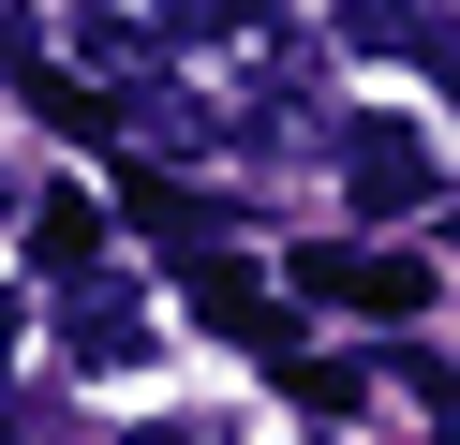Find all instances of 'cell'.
Masks as SVG:
<instances>
[{"mask_svg":"<svg viewBox=\"0 0 460 445\" xmlns=\"http://www.w3.org/2000/svg\"><path fill=\"white\" fill-rule=\"evenodd\" d=\"M90 253H104L90 193H45V208H31V267H45V282H90Z\"/></svg>","mask_w":460,"mask_h":445,"instance_id":"52a82bcc","label":"cell"},{"mask_svg":"<svg viewBox=\"0 0 460 445\" xmlns=\"http://www.w3.org/2000/svg\"><path fill=\"white\" fill-rule=\"evenodd\" d=\"M446 104H460V45H446Z\"/></svg>","mask_w":460,"mask_h":445,"instance_id":"8fae6325","label":"cell"},{"mask_svg":"<svg viewBox=\"0 0 460 445\" xmlns=\"http://www.w3.org/2000/svg\"><path fill=\"white\" fill-rule=\"evenodd\" d=\"M134 445H223V431H134Z\"/></svg>","mask_w":460,"mask_h":445,"instance_id":"30bf717a","label":"cell"},{"mask_svg":"<svg viewBox=\"0 0 460 445\" xmlns=\"http://www.w3.org/2000/svg\"><path fill=\"white\" fill-rule=\"evenodd\" d=\"M193 312H208V326H238V342H268V356H282V312H268V282H252L238 253H193Z\"/></svg>","mask_w":460,"mask_h":445,"instance_id":"8992f818","label":"cell"},{"mask_svg":"<svg viewBox=\"0 0 460 445\" xmlns=\"http://www.w3.org/2000/svg\"><path fill=\"white\" fill-rule=\"evenodd\" d=\"M75 45H90L104 75H164V59L193 45V0H75Z\"/></svg>","mask_w":460,"mask_h":445,"instance_id":"3957f363","label":"cell"},{"mask_svg":"<svg viewBox=\"0 0 460 445\" xmlns=\"http://www.w3.org/2000/svg\"><path fill=\"white\" fill-rule=\"evenodd\" d=\"M357 59H446V0H341Z\"/></svg>","mask_w":460,"mask_h":445,"instance_id":"5b68a950","label":"cell"},{"mask_svg":"<svg viewBox=\"0 0 460 445\" xmlns=\"http://www.w3.org/2000/svg\"><path fill=\"white\" fill-rule=\"evenodd\" d=\"M134 223H149V237H179V253H208V208H193V193H164V178H134Z\"/></svg>","mask_w":460,"mask_h":445,"instance_id":"ba28073f","label":"cell"},{"mask_svg":"<svg viewBox=\"0 0 460 445\" xmlns=\"http://www.w3.org/2000/svg\"><path fill=\"white\" fill-rule=\"evenodd\" d=\"M149 342H164V312L119 282V267L60 282V356H75V371H149Z\"/></svg>","mask_w":460,"mask_h":445,"instance_id":"7a4b0ae2","label":"cell"},{"mask_svg":"<svg viewBox=\"0 0 460 445\" xmlns=\"http://www.w3.org/2000/svg\"><path fill=\"white\" fill-rule=\"evenodd\" d=\"M0 223H15V178H0Z\"/></svg>","mask_w":460,"mask_h":445,"instance_id":"7c38bea8","label":"cell"},{"mask_svg":"<svg viewBox=\"0 0 460 445\" xmlns=\"http://www.w3.org/2000/svg\"><path fill=\"white\" fill-rule=\"evenodd\" d=\"M0 445H15V401H0Z\"/></svg>","mask_w":460,"mask_h":445,"instance_id":"4fadbf2b","label":"cell"},{"mask_svg":"<svg viewBox=\"0 0 460 445\" xmlns=\"http://www.w3.org/2000/svg\"><path fill=\"white\" fill-rule=\"evenodd\" d=\"M297 297L371 312V326H416V312H430V267H416V253H371V237H312V253H297Z\"/></svg>","mask_w":460,"mask_h":445,"instance_id":"6da1fadb","label":"cell"},{"mask_svg":"<svg viewBox=\"0 0 460 445\" xmlns=\"http://www.w3.org/2000/svg\"><path fill=\"white\" fill-rule=\"evenodd\" d=\"M31 75H45V45H31V15L0 0V89H31Z\"/></svg>","mask_w":460,"mask_h":445,"instance_id":"9c48e42d","label":"cell"},{"mask_svg":"<svg viewBox=\"0 0 460 445\" xmlns=\"http://www.w3.org/2000/svg\"><path fill=\"white\" fill-rule=\"evenodd\" d=\"M341 193H357L371 223H401V208H430V148L401 134V119H357V134H341Z\"/></svg>","mask_w":460,"mask_h":445,"instance_id":"277c9868","label":"cell"}]
</instances>
